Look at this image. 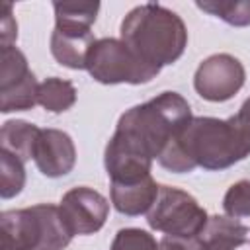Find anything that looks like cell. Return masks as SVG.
I'll return each mask as SVG.
<instances>
[{
	"mask_svg": "<svg viewBox=\"0 0 250 250\" xmlns=\"http://www.w3.org/2000/svg\"><path fill=\"white\" fill-rule=\"evenodd\" d=\"M250 154V123L238 111L229 119L193 117L182 135L158 156V164L174 174L227 170Z\"/></svg>",
	"mask_w": 250,
	"mask_h": 250,
	"instance_id": "1",
	"label": "cell"
},
{
	"mask_svg": "<svg viewBox=\"0 0 250 250\" xmlns=\"http://www.w3.org/2000/svg\"><path fill=\"white\" fill-rule=\"evenodd\" d=\"M191 119V107L184 96L162 92L127 109L119 117L113 135L150 160H158L164 148L182 135Z\"/></svg>",
	"mask_w": 250,
	"mask_h": 250,
	"instance_id": "2",
	"label": "cell"
},
{
	"mask_svg": "<svg viewBox=\"0 0 250 250\" xmlns=\"http://www.w3.org/2000/svg\"><path fill=\"white\" fill-rule=\"evenodd\" d=\"M121 41L148 66L162 68L176 62L188 47L184 20L160 4H141L121 21Z\"/></svg>",
	"mask_w": 250,
	"mask_h": 250,
	"instance_id": "3",
	"label": "cell"
},
{
	"mask_svg": "<svg viewBox=\"0 0 250 250\" xmlns=\"http://www.w3.org/2000/svg\"><path fill=\"white\" fill-rule=\"evenodd\" d=\"M0 225L4 250H64L72 240L59 205L51 203L4 211Z\"/></svg>",
	"mask_w": 250,
	"mask_h": 250,
	"instance_id": "4",
	"label": "cell"
},
{
	"mask_svg": "<svg viewBox=\"0 0 250 250\" xmlns=\"http://www.w3.org/2000/svg\"><path fill=\"white\" fill-rule=\"evenodd\" d=\"M86 70L100 84H146L160 72L115 37L96 39L86 59Z\"/></svg>",
	"mask_w": 250,
	"mask_h": 250,
	"instance_id": "5",
	"label": "cell"
},
{
	"mask_svg": "<svg viewBox=\"0 0 250 250\" xmlns=\"http://www.w3.org/2000/svg\"><path fill=\"white\" fill-rule=\"evenodd\" d=\"M207 221V211L193 195L170 186L158 188V195L146 213L148 227L168 236H197Z\"/></svg>",
	"mask_w": 250,
	"mask_h": 250,
	"instance_id": "6",
	"label": "cell"
},
{
	"mask_svg": "<svg viewBox=\"0 0 250 250\" xmlns=\"http://www.w3.org/2000/svg\"><path fill=\"white\" fill-rule=\"evenodd\" d=\"M244 80L242 62L229 53H217L201 61L193 76V88L207 102H227L238 94Z\"/></svg>",
	"mask_w": 250,
	"mask_h": 250,
	"instance_id": "7",
	"label": "cell"
},
{
	"mask_svg": "<svg viewBox=\"0 0 250 250\" xmlns=\"http://www.w3.org/2000/svg\"><path fill=\"white\" fill-rule=\"evenodd\" d=\"M59 211L72 236H86L98 232L105 225L109 203L100 191L88 186H78L62 195Z\"/></svg>",
	"mask_w": 250,
	"mask_h": 250,
	"instance_id": "8",
	"label": "cell"
},
{
	"mask_svg": "<svg viewBox=\"0 0 250 250\" xmlns=\"http://www.w3.org/2000/svg\"><path fill=\"white\" fill-rule=\"evenodd\" d=\"M33 162L47 178H62L70 174L76 164L74 141L61 129H41L33 148Z\"/></svg>",
	"mask_w": 250,
	"mask_h": 250,
	"instance_id": "9",
	"label": "cell"
},
{
	"mask_svg": "<svg viewBox=\"0 0 250 250\" xmlns=\"http://www.w3.org/2000/svg\"><path fill=\"white\" fill-rule=\"evenodd\" d=\"M158 184L152 180V176H146L139 182H127V184H111V205L117 213L125 217H137L143 213H148L152 207L156 195H158Z\"/></svg>",
	"mask_w": 250,
	"mask_h": 250,
	"instance_id": "10",
	"label": "cell"
},
{
	"mask_svg": "<svg viewBox=\"0 0 250 250\" xmlns=\"http://www.w3.org/2000/svg\"><path fill=\"white\" fill-rule=\"evenodd\" d=\"M96 39L92 31L76 33V31H62L55 27L51 33V55L62 66L72 70H82L86 68V59Z\"/></svg>",
	"mask_w": 250,
	"mask_h": 250,
	"instance_id": "11",
	"label": "cell"
},
{
	"mask_svg": "<svg viewBox=\"0 0 250 250\" xmlns=\"http://www.w3.org/2000/svg\"><path fill=\"white\" fill-rule=\"evenodd\" d=\"M39 127L21 119H14V121H6L2 125L0 131V150H6L14 156H18L20 160L27 162L29 158H33V148L39 137Z\"/></svg>",
	"mask_w": 250,
	"mask_h": 250,
	"instance_id": "12",
	"label": "cell"
},
{
	"mask_svg": "<svg viewBox=\"0 0 250 250\" xmlns=\"http://www.w3.org/2000/svg\"><path fill=\"white\" fill-rule=\"evenodd\" d=\"M55 27L62 31L88 33L100 12L98 2H55Z\"/></svg>",
	"mask_w": 250,
	"mask_h": 250,
	"instance_id": "13",
	"label": "cell"
},
{
	"mask_svg": "<svg viewBox=\"0 0 250 250\" xmlns=\"http://www.w3.org/2000/svg\"><path fill=\"white\" fill-rule=\"evenodd\" d=\"M37 104L51 113H62L76 104V88L70 80L51 76L39 84Z\"/></svg>",
	"mask_w": 250,
	"mask_h": 250,
	"instance_id": "14",
	"label": "cell"
},
{
	"mask_svg": "<svg viewBox=\"0 0 250 250\" xmlns=\"http://www.w3.org/2000/svg\"><path fill=\"white\" fill-rule=\"evenodd\" d=\"M37 94H39V82L33 72H29L23 80L16 82L14 86L0 90V111H27L37 105Z\"/></svg>",
	"mask_w": 250,
	"mask_h": 250,
	"instance_id": "15",
	"label": "cell"
},
{
	"mask_svg": "<svg viewBox=\"0 0 250 250\" xmlns=\"http://www.w3.org/2000/svg\"><path fill=\"white\" fill-rule=\"evenodd\" d=\"M195 6L215 18H221L230 25L236 27L250 25V0H234V2L203 0V2H195Z\"/></svg>",
	"mask_w": 250,
	"mask_h": 250,
	"instance_id": "16",
	"label": "cell"
},
{
	"mask_svg": "<svg viewBox=\"0 0 250 250\" xmlns=\"http://www.w3.org/2000/svg\"><path fill=\"white\" fill-rule=\"evenodd\" d=\"M25 186V168L23 160L18 156L0 150V197L12 199Z\"/></svg>",
	"mask_w": 250,
	"mask_h": 250,
	"instance_id": "17",
	"label": "cell"
},
{
	"mask_svg": "<svg viewBox=\"0 0 250 250\" xmlns=\"http://www.w3.org/2000/svg\"><path fill=\"white\" fill-rule=\"evenodd\" d=\"M29 72L27 59L18 47H0V90L14 86Z\"/></svg>",
	"mask_w": 250,
	"mask_h": 250,
	"instance_id": "18",
	"label": "cell"
},
{
	"mask_svg": "<svg viewBox=\"0 0 250 250\" xmlns=\"http://www.w3.org/2000/svg\"><path fill=\"white\" fill-rule=\"evenodd\" d=\"M223 209H225V215L232 219L250 217V182L248 180H240L227 189L223 197Z\"/></svg>",
	"mask_w": 250,
	"mask_h": 250,
	"instance_id": "19",
	"label": "cell"
},
{
	"mask_svg": "<svg viewBox=\"0 0 250 250\" xmlns=\"http://www.w3.org/2000/svg\"><path fill=\"white\" fill-rule=\"evenodd\" d=\"M109 250H160V244L143 229H121L113 236Z\"/></svg>",
	"mask_w": 250,
	"mask_h": 250,
	"instance_id": "20",
	"label": "cell"
},
{
	"mask_svg": "<svg viewBox=\"0 0 250 250\" xmlns=\"http://www.w3.org/2000/svg\"><path fill=\"white\" fill-rule=\"evenodd\" d=\"M18 39V23L12 16V4H2V18H0V41L2 47H14V41Z\"/></svg>",
	"mask_w": 250,
	"mask_h": 250,
	"instance_id": "21",
	"label": "cell"
},
{
	"mask_svg": "<svg viewBox=\"0 0 250 250\" xmlns=\"http://www.w3.org/2000/svg\"><path fill=\"white\" fill-rule=\"evenodd\" d=\"M158 244H160V250H203L201 232L197 236H168V234H164Z\"/></svg>",
	"mask_w": 250,
	"mask_h": 250,
	"instance_id": "22",
	"label": "cell"
},
{
	"mask_svg": "<svg viewBox=\"0 0 250 250\" xmlns=\"http://www.w3.org/2000/svg\"><path fill=\"white\" fill-rule=\"evenodd\" d=\"M201 238H203V250H234V246H230L227 242H221L217 238H211L203 230H201Z\"/></svg>",
	"mask_w": 250,
	"mask_h": 250,
	"instance_id": "23",
	"label": "cell"
}]
</instances>
